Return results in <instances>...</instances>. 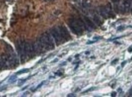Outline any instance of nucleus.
Segmentation results:
<instances>
[{
    "mask_svg": "<svg viewBox=\"0 0 132 97\" xmlns=\"http://www.w3.org/2000/svg\"><path fill=\"white\" fill-rule=\"evenodd\" d=\"M38 39L45 51L52 50L55 48V41L51 33L47 32L43 33Z\"/></svg>",
    "mask_w": 132,
    "mask_h": 97,
    "instance_id": "f03ea898",
    "label": "nucleus"
},
{
    "mask_svg": "<svg viewBox=\"0 0 132 97\" xmlns=\"http://www.w3.org/2000/svg\"><path fill=\"white\" fill-rule=\"evenodd\" d=\"M84 19H85V22H86V24H87V26H88V27L94 29H96V26H95V24L92 22V20H91L88 17H87V16H84Z\"/></svg>",
    "mask_w": 132,
    "mask_h": 97,
    "instance_id": "9b49d317",
    "label": "nucleus"
},
{
    "mask_svg": "<svg viewBox=\"0 0 132 97\" xmlns=\"http://www.w3.org/2000/svg\"><path fill=\"white\" fill-rule=\"evenodd\" d=\"M95 89V87H91V88H90L89 89H88V90H86L85 92H83V93H86V92H91V91H92V90H94Z\"/></svg>",
    "mask_w": 132,
    "mask_h": 97,
    "instance_id": "6ab92c4d",
    "label": "nucleus"
},
{
    "mask_svg": "<svg viewBox=\"0 0 132 97\" xmlns=\"http://www.w3.org/2000/svg\"><path fill=\"white\" fill-rule=\"evenodd\" d=\"M26 81V79H19L17 82V85L18 86H21V85H22L23 84H25V82Z\"/></svg>",
    "mask_w": 132,
    "mask_h": 97,
    "instance_id": "dca6fc26",
    "label": "nucleus"
},
{
    "mask_svg": "<svg viewBox=\"0 0 132 97\" xmlns=\"http://www.w3.org/2000/svg\"></svg>",
    "mask_w": 132,
    "mask_h": 97,
    "instance_id": "7c9ffc66",
    "label": "nucleus"
},
{
    "mask_svg": "<svg viewBox=\"0 0 132 97\" xmlns=\"http://www.w3.org/2000/svg\"><path fill=\"white\" fill-rule=\"evenodd\" d=\"M83 6L84 8H88L91 6V1L89 0H83Z\"/></svg>",
    "mask_w": 132,
    "mask_h": 97,
    "instance_id": "f8f14e48",
    "label": "nucleus"
},
{
    "mask_svg": "<svg viewBox=\"0 0 132 97\" xmlns=\"http://www.w3.org/2000/svg\"><path fill=\"white\" fill-rule=\"evenodd\" d=\"M28 87V86H26L25 87H24L23 89H21V90H25V89H26V87Z\"/></svg>",
    "mask_w": 132,
    "mask_h": 97,
    "instance_id": "c756f323",
    "label": "nucleus"
},
{
    "mask_svg": "<svg viewBox=\"0 0 132 97\" xmlns=\"http://www.w3.org/2000/svg\"><path fill=\"white\" fill-rule=\"evenodd\" d=\"M29 71H30V70H29V69H21V70H19L18 72H17L16 75H21V74H23V73H28Z\"/></svg>",
    "mask_w": 132,
    "mask_h": 97,
    "instance_id": "4468645a",
    "label": "nucleus"
},
{
    "mask_svg": "<svg viewBox=\"0 0 132 97\" xmlns=\"http://www.w3.org/2000/svg\"><path fill=\"white\" fill-rule=\"evenodd\" d=\"M17 78V75H12V76H10V78H9V80H8V82H13L14 81H15V80H16Z\"/></svg>",
    "mask_w": 132,
    "mask_h": 97,
    "instance_id": "2eb2a0df",
    "label": "nucleus"
},
{
    "mask_svg": "<svg viewBox=\"0 0 132 97\" xmlns=\"http://www.w3.org/2000/svg\"><path fill=\"white\" fill-rule=\"evenodd\" d=\"M58 29H59V31H60V34L61 36V37L64 40V42L70 40L71 39V36H70V33H69V32H68V31L65 26L62 25L58 27Z\"/></svg>",
    "mask_w": 132,
    "mask_h": 97,
    "instance_id": "423d86ee",
    "label": "nucleus"
},
{
    "mask_svg": "<svg viewBox=\"0 0 132 97\" xmlns=\"http://www.w3.org/2000/svg\"><path fill=\"white\" fill-rule=\"evenodd\" d=\"M126 63H127V61H123V62H122V64H121V65H122V67H124L125 64H126Z\"/></svg>",
    "mask_w": 132,
    "mask_h": 97,
    "instance_id": "b1692460",
    "label": "nucleus"
},
{
    "mask_svg": "<svg viewBox=\"0 0 132 97\" xmlns=\"http://www.w3.org/2000/svg\"><path fill=\"white\" fill-rule=\"evenodd\" d=\"M125 27L123 26H119V27L117 28V30L118 31H122V30L124 29Z\"/></svg>",
    "mask_w": 132,
    "mask_h": 97,
    "instance_id": "a211bd4d",
    "label": "nucleus"
},
{
    "mask_svg": "<svg viewBox=\"0 0 132 97\" xmlns=\"http://www.w3.org/2000/svg\"><path fill=\"white\" fill-rule=\"evenodd\" d=\"M67 97H76V95H75L74 93H69V94L67 95Z\"/></svg>",
    "mask_w": 132,
    "mask_h": 97,
    "instance_id": "aec40b11",
    "label": "nucleus"
},
{
    "mask_svg": "<svg viewBox=\"0 0 132 97\" xmlns=\"http://www.w3.org/2000/svg\"><path fill=\"white\" fill-rule=\"evenodd\" d=\"M25 42L22 40H20L18 42V45H17V49H18V54L20 57L21 62L23 63L25 61V59H26L25 54Z\"/></svg>",
    "mask_w": 132,
    "mask_h": 97,
    "instance_id": "20e7f679",
    "label": "nucleus"
},
{
    "mask_svg": "<svg viewBox=\"0 0 132 97\" xmlns=\"http://www.w3.org/2000/svg\"><path fill=\"white\" fill-rule=\"evenodd\" d=\"M65 64H66V62H64V63H62V64H61V66H62V65H65Z\"/></svg>",
    "mask_w": 132,
    "mask_h": 97,
    "instance_id": "cd10ccee",
    "label": "nucleus"
},
{
    "mask_svg": "<svg viewBox=\"0 0 132 97\" xmlns=\"http://www.w3.org/2000/svg\"><path fill=\"white\" fill-rule=\"evenodd\" d=\"M68 26L73 33L78 36L83 34V30H88V26L86 25L81 19L69 18L68 20Z\"/></svg>",
    "mask_w": 132,
    "mask_h": 97,
    "instance_id": "f257e3e1",
    "label": "nucleus"
},
{
    "mask_svg": "<svg viewBox=\"0 0 132 97\" xmlns=\"http://www.w3.org/2000/svg\"><path fill=\"white\" fill-rule=\"evenodd\" d=\"M132 0H124L123 4V11L125 12H128L132 5Z\"/></svg>",
    "mask_w": 132,
    "mask_h": 97,
    "instance_id": "9d476101",
    "label": "nucleus"
},
{
    "mask_svg": "<svg viewBox=\"0 0 132 97\" xmlns=\"http://www.w3.org/2000/svg\"><path fill=\"white\" fill-rule=\"evenodd\" d=\"M25 54L26 58L31 59L33 57L34 54V48H33V43L30 42H25Z\"/></svg>",
    "mask_w": 132,
    "mask_h": 97,
    "instance_id": "0eeeda50",
    "label": "nucleus"
},
{
    "mask_svg": "<svg viewBox=\"0 0 132 97\" xmlns=\"http://www.w3.org/2000/svg\"><path fill=\"white\" fill-rule=\"evenodd\" d=\"M117 61H118V59H116V60H114V61L112 62V64H115V63H116V62H117Z\"/></svg>",
    "mask_w": 132,
    "mask_h": 97,
    "instance_id": "393cba45",
    "label": "nucleus"
},
{
    "mask_svg": "<svg viewBox=\"0 0 132 97\" xmlns=\"http://www.w3.org/2000/svg\"><path fill=\"white\" fill-rule=\"evenodd\" d=\"M33 44L35 55H40L42 53H43L45 51V50L43 49L42 46L40 44L39 39H37V40L33 42Z\"/></svg>",
    "mask_w": 132,
    "mask_h": 97,
    "instance_id": "6e6552de",
    "label": "nucleus"
},
{
    "mask_svg": "<svg viewBox=\"0 0 132 97\" xmlns=\"http://www.w3.org/2000/svg\"><path fill=\"white\" fill-rule=\"evenodd\" d=\"M100 14L102 15V17H103L105 19H107L109 17L108 12L107 11V9L106 8V6H100L99 8Z\"/></svg>",
    "mask_w": 132,
    "mask_h": 97,
    "instance_id": "1a4fd4ad",
    "label": "nucleus"
},
{
    "mask_svg": "<svg viewBox=\"0 0 132 97\" xmlns=\"http://www.w3.org/2000/svg\"><path fill=\"white\" fill-rule=\"evenodd\" d=\"M45 1H55V0H45Z\"/></svg>",
    "mask_w": 132,
    "mask_h": 97,
    "instance_id": "bb28decb",
    "label": "nucleus"
},
{
    "mask_svg": "<svg viewBox=\"0 0 132 97\" xmlns=\"http://www.w3.org/2000/svg\"><path fill=\"white\" fill-rule=\"evenodd\" d=\"M7 50H8V57L9 59V67H14L18 65V59L16 54L13 51L12 48L10 45H7Z\"/></svg>",
    "mask_w": 132,
    "mask_h": 97,
    "instance_id": "7ed1b4c3",
    "label": "nucleus"
},
{
    "mask_svg": "<svg viewBox=\"0 0 132 97\" xmlns=\"http://www.w3.org/2000/svg\"><path fill=\"white\" fill-rule=\"evenodd\" d=\"M28 92H25V94H24V95H22V96H25V95H27V94H28Z\"/></svg>",
    "mask_w": 132,
    "mask_h": 97,
    "instance_id": "c85d7f7f",
    "label": "nucleus"
},
{
    "mask_svg": "<svg viewBox=\"0 0 132 97\" xmlns=\"http://www.w3.org/2000/svg\"><path fill=\"white\" fill-rule=\"evenodd\" d=\"M128 52H130V53L132 52V46H130L129 48H128Z\"/></svg>",
    "mask_w": 132,
    "mask_h": 97,
    "instance_id": "412c9836",
    "label": "nucleus"
},
{
    "mask_svg": "<svg viewBox=\"0 0 132 97\" xmlns=\"http://www.w3.org/2000/svg\"><path fill=\"white\" fill-rule=\"evenodd\" d=\"M45 82V81H42V82L41 83H40V84H39V85H37V87H36V89H38L40 88V87H41L42 86V85H43V84H44Z\"/></svg>",
    "mask_w": 132,
    "mask_h": 97,
    "instance_id": "f3484780",
    "label": "nucleus"
},
{
    "mask_svg": "<svg viewBox=\"0 0 132 97\" xmlns=\"http://www.w3.org/2000/svg\"><path fill=\"white\" fill-rule=\"evenodd\" d=\"M72 1H73V2H78V1H80V0H72Z\"/></svg>",
    "mask_w": 132,
    "mask_h": 97,
    "instance_id": "a878e982",
    "label": "nucleus"
},
{
    "mask_svg": "<svg viewBox=\"0 0 132 97\" xmlns=\"http://www.w3.org/2000/svg\"><path fill=\"white\" fill-rule=\"evenodd\" d=\"M116 92H113L111 94V97H116Z\"/></svg>",
    "mask_w": 132,
    "mask_h": 97,
    "instance_id": "4be33fe9",
    "label": "nucleus"
},
{
    "mask_svg": "<svg viewBox=\"0 0 132 97\" xmlns=\"http://www.w3.org/2000/svg\"><path fill=\"white\" fill-rule=\"evenodd\" d=\"M111 1L114 3H118L119 2V1H120V0H111Z\"/></svg>",
    "mask_w": 132,
    "mask_h": 97,
    "instance_id": "5701e85b",
    "label": "nucleus"
},
{
    "mask_svg": "<svg viewBox=\"0 0 132 97\" xmlns=\"http://www.w3.org/2000/svg\"><path fill=\"white\" fill-rule=\"evenodd\" d=\"M50 33L51 34L52 37H53L54 40L57 45H60L61 43H64L63 39L61 37V36L60 34V31L58 28H52L50 31Z\"/></svg>",
    "mask_w": 132,
    "mask_h": 97,
    "instance_id": "39448f33",
    "label": "nucleus"
},
{
    "mask_svg": "<svg viewBox=\"0 0 132 97\" xmlns=\"http://www.w3.org/2000/svg\"><path fill=\"white\" fill-rule=\"evenodd\" d=\"M94 21L95 22V23H96L97 24H98V25L101 26L102 24V21L100 20L99 17H98V16H97V15H95V16H94Z\"/></svg>",
    "mask_w": 132,
    "mask_h": 97,
    "instance_id": "ddd939ff",
    "label": "nucleus"
}]
</instances>
